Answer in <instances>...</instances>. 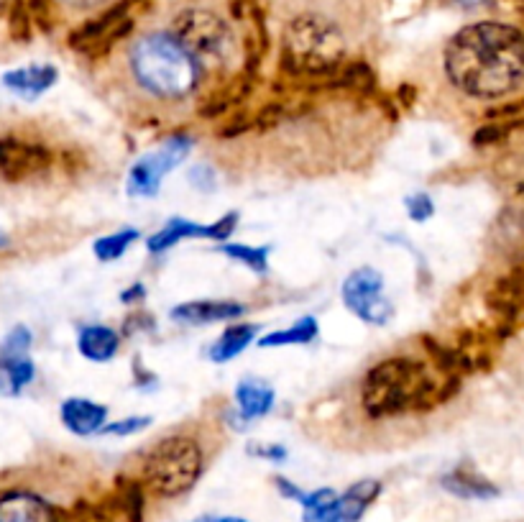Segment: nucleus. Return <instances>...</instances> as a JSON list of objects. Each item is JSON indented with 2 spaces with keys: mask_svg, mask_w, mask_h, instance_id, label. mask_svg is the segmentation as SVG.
Masks as SVG:
<instances>
[{
  "mask_svg": "<svg viewBox=\"0 0 524 522\" xmlns=\"http://www.w3.org/2000/svg\"><path fill=\"white\" fill-rule=\"evenodd\" d=\"M256 333H259V325L251 323H236L231 328H225L223 336L210 348V361L213 364H228V361L236 359L238 354H243L254 343Z\"/></svg>",
  "mask_w": 524,
  "mask_h": 522,
  "instance_id": "nucleus-20",
  "label": "nucleus"
},
{
  "mask_svg": "<svg viewBox=\"0 0 524 522\" xmlns=\"http://www.w3.org/2000/svg\"><path fill=\"white\" fill-rule=\"evenodd\" d=\"M343 305L369 325H389L394 318L392 300L384 295V274L374 267H358L343 282Z\"/></svg>",
  "mask_w": 524,
  "mask_h": 522,
  "instance_id": "nucleus-7",
  "label": "nucleus"
},
{
  "mask_svg": "<svg viewBox=\"0 0 524 522\" xmlns=\"http://www.w3.org/2000/svg\"><path fill=\"white\" fill-rule=\"evenodd\" d=\"M238 226V213H225L223 218L213 221L210 226H202V223L187 221V218H169L167 226L162 231H156L154 236L146 241V249L151 254H162L169 251L172 246H177L179 241H190V238H210V241H228L233 236Z\"/></svg>",
  "mask_w": 524,
  "mask_h": 522,
  "instance_id": "nucleus-9",
  "label": "nucleus"
},
{
  "mask_svg": "<svg viewBox=\"0 0 524 522\" xmlns=\"http://www.w3.org/2000/svg\"><path fill=\"white\" fill-rule=\"evenodd\" d=\"M131 70L136 80L156 98L179 100L195 93L202 67L174 34H149L131 49Z\"/></svg>",
  "mask_w": 524,
  "mask_h": 522,
  "instance_id": "nucleus-3",
  "label": "nucleus"
},
{
  "mask_svg": "<svg viewBox=\"0 0 524 522\" xmlns=\"http://www.w3.org/2000/svg\"><path fill=\"white\" fill-rule=\"evenodd\" d=\"M174 36L200 62L223 64L233 54V34L223 18L213 11L190 8L174 18Z\"/></svg>",
  "mask_w": 524,
  "mask_h": 522,
  "instance_id": "nucleus-6",
  "label": "nucleus"
},
{
  "mask_svg": "<svg viewBox=\"0 0 524 522\" xmlns=\"http://www.w3.org/2000/svg\"><path fill=\"white\" fill-rule=\"evenodd\" d=\"M202 448L190 435H169L156 443L144 461V487L156 497L190 492L202 476Z\"/></svg>",
  "mask_w": 524,
  "mask_h": 522,
  "instance_id": "nucleus-5",
  "label": "nucleus"
},
{
  "mask_svg": "<svg viewBox=\"0 0 524 522\" xmlns=\"http://www.w3.org/2000/svg\"><path fill=\"white\" fill-rule=\"evenodd\" d=\"M248 93H251V77H248V75L238 77L236 82H231L228 87L218 90L213 98H208V103L200 105V116L202 118L225 116V113L231 111L233 105L243 103V98H246Z\"/></svg>",
  "mask_w": 524,
  "mask_h": 522,
  "instance_id": "nucleus-23",
  "label": "nucleus"
},
{
  "mask_svg": "<svg viewBox=\"0 0 524 522\" xmlns=\"http://www.w3.org/2000/svg\"><path fill=\"white\" fill-rule=\"evenodd\" d=\"M190 180H192V185L197 187V190L210 192L215 187V172L208 167V164H200V167L192 169Z\"/></svg>",
  "mask_w": 524,
  "mask_h": 522,
  "instance_id": "nucleus-35",
  "label": "nucleus"
},
{
  "mask_svg": "<svg viewBox=\"0 0 524 522\" xmlns=\"http://www.w3.org/2000/svg\"><path fill=\"white\" fill-rule=\"evenodd\" d=\"M192 141L187 136H169L159 149L149 151L128 172V195L131 198H156L164 177L187 159Z\"/></svg>",
  "mask_w": 524,
  "mask_h": 522,
  "instance_id": "nucleus-8",
  "label": "nucleus"
},
{
  "mask_svg": "<svg viewBox=\"0 0 524 522\" xmlns=\"http://www.w3.org/2000/svg\"><path fill=\"white\" fill-rule=\"evenodd\" d=\"M243 313L246 308L236 300H192L177 305L172 310V320L185 325H208L220 320H238Z\"/></svg>",
  "mask_w": 524,
  "mask_h": 522,
  "instance_id": "nucleus-14",
  "label": "nucleus"
},
{
  "mask_svg": "<svg viewBox=\"0 0 524 522\" xmlns=\"http://www.w3.org/2000/svg\"><path fill=\"white\" fill-rule=\"evenodd\" d=\"M59 418H62L64 428L75 435L103 433V428L108 425V407L85 400V397H70L59 407Z\"/></svg>",
  "mask_w": 524,
  "mask_h": 522,
  "instance_id": "nucleus-13",
  "label": "nucleus"
},
{
  "mask_svg": "<svg viewBox=\"0 0 524 522\" xmlns=\"http://www.w3.org/2000/svg\"><path fill=\"white\" fill-rule=\"evenodd\" d=\"M317 336H320V325H317V320L312 318V315H307V318L297 320V323H294L292 328H287V331H274V333H266V336H261L259 346L261 348L307 346V343L315 341Z\"/></svg>",
  "mask_w": 524,
  "mask_h": 522,
  "instance_id": "nucleus-22",
  "label": "nucleus"
},
{
  "mask_svg": "<svg viewBox=\"0 0 524 522\" xmlns=\"http://www.w3.org/2000/svg\"><path fill=\"white\" fill-rule=\"evenodd\" d=\"M77 348L87 361L105 364V361L116 359L118 348H121V333L108 325H85L77 336Z\"/></svg>",
  "mask_w": 524,
  "mask_h": 522,
  "instance_id": "nucleus-18",
  "label": "nucleus"
},
{
  "mask_svg": "<svg viewBox=\"0 0 524 522\" xmlns=\"http://www.w3.org/2000/svg\"><path fill=\"white\" fill-rule=\"evenodd\" d=\"M514 272H519V274H522V277H524V264H522V267H517V269H514Z\"/></svg>",
  "mask_w": 524,
  "mask_h": 522,
  "instance_id": "nucleus-42",
  "label": "nucleus"
},
{
  "mask_svg": "<svg viewBox=\"0 0 524 522\" xmlns=\"http://www.w3.org/2000/svg\"><path fill=\"white\" fill-rule=\"evenodd\" d=\"M248 453L266 461H277V464H282V461L287 459V448L284 446H261V443H251V446H248Z\"/></svg>",
  "mask_w": 524,
  "mask_h": 522,
  "instance_id": "nucleus-33",
  "label": "nucleus"
},
{
  "mask_svg": "<svg viewBox=\"0 0 524 522\" xmlns=\"http://www.w3.org/2000/svg\"><path fill=\"white\" fill-rule=\"evenodd\" d=\"M445 75L461 93L494 100L514 93L524 80V36L509 24L481 21L450 39Z\"/></svg>",
  "mask_w": 524,
  "mask_h": 522,
  "instance_id": "nucleus-1",
  "label": "nucleus"
},
{
  "mask_svg": "<svg viewBox=\"0 0 524 522\" xmlns=\"http://www.w3.org/2000/svg\"><path fill=\"white\" fill-rule=\"evenodd\" d=\"M284 116H287V108H284L282 103H266L264 108L256 113L254 126L259 128V131H271V128L284 121Z\"/></svg>",
  "mask_w": 524,
  "mask_h": 522,
  "instance_id": "nucleus-30",
  "label": "nucleus"
},
{
  "mask_svg": "<svg viewBox=\"0 0 524 522\" xmlns=\"http://www.w3.org/2000/svg\"><path fill=\"white\" fill-rule=\"evenodd\" d=\"M251 126H254V118L248 116L246 111L233 113V116L225 121V126L218 128V136H220V139H236V136L246 134Z\"/></svg>",
  "mask_w": 524,
  "mask_h": 522,
  "instance_id": "nucleus-32",
  "label": "nucleus"
},
{
  "mask_svg": "<svg viewBox=\"0 0 524 522\" xmlns=\"http://www.w3.org/2000/svg\"><path fill=\"white\" fill-rule=\"evenodd\" d=\"M381 494V484L376 479H363L356 482L346 494L335 499V505L320 515H305V522H358L363 512L374 505V499Z\"/></svg>",
  "mask_w": 524,
  "mask_h": 522,
  "instance_id": "nucleus-11",
  "label": "nucleus"
},
{
  "mask_svg": "<svg viewBox=\"0 0 524 522\" xmlns=\"http://www.w3.org/2000/svg\"><path fill=\"white\" fill-rule=\"evenodd\" d=\"M443 487L448 489L450 494L463 499H489L499 494V487L491 484L489 479L473 471L471 466H458L450 474L443 476Z\"/></svg>",
  "mask_w": 524,
  "mask_h": 522,
  "instance_id": "nucleus-19",
  "label": "nucleus"
},
{
  "mask_svg": "<svg viewBox=\"0 0 524 522\" xmlns=\"http://www.w3.org/2000/svg\"><path fill=\"white\" fill-rule=\"evenodd\" d=\"M149 425H151L149 415H144V418H126V420H118V423L105 425L103 433L105 435H121V438H126V435L141 433V430H146Z\"/></svg>",
  "mask_w": 524,
  "mask_h": 522,
  "instance_id": "nucleus-31",
  "label": "nucleus"
},
{
  "mask_svg": "<svg viewBox=\"0 0 524 522\" xmlns=\"http://www.w3.org/2000/svg\"><path fill=\"white\" fill-rule=\"evenodd\" d=\"M116 499L121 505L123 517L126 522H144V507H146V497H144V487L136 479H128V476H118L116 479Z\"/></svg>",
  "mask_w": 524,
  "mask_h": 522,
  "instance_id": "nucleus-24",
  "label": "nucleus"
},
{
  "mask_svg": "<svg viewBox=\"0 0 524 522\" xmlns=\"http://www.w3.org/2000/svg\"><path fill=\"white\" fill-rule=\"evenodd\" d=\"M52 167V151L41 144L13 139H0V177L6 182H24Z\"/></svg>",
  "mask_w": 524,
  "mask_h": 522,
  "instance_id": "nucleus-10",
  "label": "nucleus"
},
{
  "mask_svg": "<svg viewBox=\"0 0 524 522\" xmlns=\"http://www.w3.org/2000/svg\"><path fill=\"white\" fill-rule=\"evenodd\" d=\"M36 377V366L31 356L21 359H0V395H21Z\"/></svg>",
  "mask_w": 524,
  "mask_h": 522,
  "instance_id": "nucleus-21",
  "label": "nucleus"
},
{
  "mask_svg": "<svg viewBox=\"0 0 524 522\" xmlns=\"http://www.w3.org/2000/svg\"><path fill=\"white\" fill-rule=\"evenodd\" d=\"M151 328H154V318L149 313H133L126 318L123 336H133L136 331H151Z\"/></svg>",
  "mask_w": 524,
  "mask_h": 522,
  "instance_id": "nucleus-34",
  "label": "nucleus"
},
{
  "mask_svg": "<svg viewBox=\"0 0 524 522\" xmlns=\"http://www.w3.org/2000/svg\"><path fill=\"white\" fill-rule=\"evenodd\" d=\"M31 348V331L24 325H16L3 343H0V359H21V356H29Z\"/></svg>",
  "mask_w": 524,
  "mask_h": 522,
  "instance_id": "nucleus-27",
  "label": "nucleus"
},
{
  "mask_svg": "<svg viewBox=\"0 0 524 522\" xmlns=\"http://www.w3.org/2000/svg\"><path fill=\"white\" fill-rule=\"evenodd\" d=\"M509 131H512V123H501V121H489L486 126H481L473 134V144L476 146H489V144H496V141L507 139Z\"/></svg>",
  "mask_w": 524,
  "mask_h": 522,
  "instance_id": "nucleus-28",
  "label": "nucleus"
},
{
  "mask_svg": "<svg viewBox=\"0 0 524 522\" xmlns=\"http://www.w3.org/2000/svg\"><path fill=\"white\" fill-rule=\"evenodd\" d=\"M64 3H70L72 8H95L100 6L103 0H64Z\"/></svg>",
  "mask_w": 524,
  "mask_h": 522,
  "instance_id": "nucleus-38",
  "label": "nucleus"
},
{
  "mask_svg": "<svg viewBox=\"0 0 524 522\" xmlns=\"http://www.w3.org/2000/svg\"><path fill=\"white\" fill-rule=\"evenodd\" d=\"M133 241H139V231H136V228H123V231L98 238L93 244V251L100 261L110 264V261L121 259V256L131 249Z\"/></svg>",
  "mask_w": 524,
  "mask_h": 522,
  "instance_id": "nucleus-25",
  "label": "nucleus"
},
{
  "mask_svg": "<svg viewBox=\"0 0 524 522\" xmlns=\"http://www.w3.org/2000/svg\"><path fill=\"white\" fill-rule=\"evenodd\" d=\"M415 95H417V90H415V87H412V85H402V87H399V103L407 105V108H409V105H412V103H415Z\"/></svg>",
  "mask_w": 524,
  "mask_h": 522,
  "instance_id": "nucleus-37",
  "label": "nucleus"
},
{
  "mask_svg": "<svg viewBox=\"0 0 524 522\" xmlns=\"http://www.w3.org/2000/svg\"><path fill=\"white\" fill-rule=\"evenodd\" d=\"M346 62V36L333 21L315 13L289 21L282 39V67L289 77L320 80Z\"/></svg>",
  "mask_w": 524,
  "mask_h": 522,
  "instance_id": "nucleus-4",
  "label": "nucleus"
},
{
  "mask_svg": "<svg viewBox=\"0 0 524 522\" xmlns=\"http://www.w3.org/2000/svg\"><path fill=\"white\" fill-rule=\"evenodd\" d=\"M0 522H70V515L29 492H13L0 499Z\"/></svg>",
  "mask_w": 524,
  "mask_h": 522,
  "instance_id": "nucleus-12",
  "label": "nucleus"
},
{
  "mask_svg": "<svg viewBox=\"0 0 524 522\" xmlns=\"http://www.w3.org/2000/svg\"><path fill=\"white\" fill-rule=\"evenodd\" d=\"M195 522H246V520H241V517H200V520Z\"/></svg>",
  "mask_w": 524,
  "mask_h": 522,
  "instance_id": "nucleus-39",
  "label": "nucleus"
},
{
  "mask_svg": "<svg viewBox=\"0 0 524 522\" xmlns=\"http://www.w3.org/2000/svg\"><path fill=\"white\" fill-rule=\"evenodd\" d=\"M146 297V287L141 285V282H136V285H131L128 290L121 292V300L126 302V305H136V302H141Z\"/></svg>",
  "mask_w": 524,
  "mask_h": 522,
  "instance_id": "nucleus-36",
  "label": "nucleus"
},
{
  "mask_svg": "<svg viewBox=\"0 0 524 522\" xmlns=\"http://www.w3.org/2000/svg\"><path fill=\"white\" fill-rule=\"evenodd\" d=\"M458 3H463V6H481L486 0H458Z\"/></svg>",
  "mask_w": 524,
  "mask_h": 522,
  "instance_id": "nucleus-40",
  "label": "nucleus"
},
{
  "mask_svg": "<svg viewBox=\"0 0 524 522\" xmlns=\"http://www.w3.org/2000/svg\"><path fill=\"white\" fill-rule=\"evenodd\" d=\"M440 405V382L415 359H386L363 382V410L371 418H392L402 412H425Z\"/></svg>",
  "mask_w": 524,
  "mask_h": 522,
  "instance_id": "nucleus-2",
  "label": "nucleus"
},
{
  "mask_svg": "<svg viewBox=\"0 0 524 522\" xmlns=\"http://www.w3.org/2000/svg\"><path fill=\"white\" fill-rule=\"evenodd\" d=\"M274 389L264 382H254V379H246L236 387V407L238 415H231L233 423H243L246 428L248 423H254V420L264 418L269 415L271 407H274Z\"/></svg>",
  "mask_w": 524,
  "mask_h": 522,
  "instance_id": "nucleus-16",
  "label": "nucleus"
},
{
  "mask_svg": "<svg viewBox=\"0 0 524 522\" xmlns=\"http://www.w3.org/2000/svg\"><path fill=\"white\" fill-rule=\"evenodd\" d=\"M486 305L501 318V323H517L519 313L524 310V277L512 272L509 277L496 279L491 290L486 292Z\"/></svg>",
  "mask_w": 524,
  "mask_h": 522,
  "instance_id": "nucleus-15",
  "label": "nucleus"
},
{
  "mask_svg": "<svg viewBox=\"0 0 524 522\" xmlns=\"http://www.w3.org/2000/svg\"><path fill=\"white\" fill-rule=\"evenodd\" d=\"M59 72L52 64H31V67H21V70H13L3 75V85L8 90H13L16 95L26 100H34L39 95H44L49 87L57 82Z\"/></svg>",
  "mask_w": 524,
  "mask_h": 522,
  "instance_id": "nucleus-17",
  "label": "nucleus"
},
{
  "mask_svg": "<svg viewBox=\"0 0 524 522\" xmlns=\"http://www.w3.org/2000/svg\"><path fill=\"white\" fill-rule=\"evenodd\" d=\"M269 246H246V244H223L220 254L231 256L233 261L248 267L256 274L269 272Z\"/></svg>",
  "mask_w": 524,
  "mask_h": 522,
  "instance_id": "nucleus-26",
  "label": "nucleus"
},
{
  "mask_svg": "<svg viewBox=\"0 0 524 522\" xmlns=\"http://www.w3.org/2000/svg\"><path fill=\"white\" fill-rule=\"evenodd\" d=\"M8 244H11V238H8L6 233H0V249H6Z\"/></svg>",
  "mask_w": 524,
  "mask_h": 522,
  "instance_id": "nucleus-41",
  "label": "nucleus"
},
{
  "mask_svg": "<svg viewBox=\"0 0 524 522\" xmlns=\"http://www.w3.org/2000/svg\"><path fill=\"white\" fill-rule=\"evenodd\" d=\"M404 208L415 223L430 221L432 213H435V203H432L430 195H412V198L404 200Z\"/></svg>",
  "mask_w": 524,
  "mask_h": 522,
  "instance_id": "nucleus-29",
  "label": "nucleus"
}]
</instances>
